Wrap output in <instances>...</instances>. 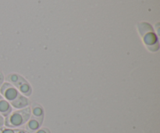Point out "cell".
I'll return each instance as SVG.
<instances>
[{
  "label": "cell",
  "mask_w": 160,
  "mask_h": 133,
  "mask_svg": "<svg viewBox=\"0 0 160 133\" xmlns=\"http://www.w3.org/2000/svg\"><path fill=\"white\" fill-rule=\"evenodd\" d=\"M32 112L34 118H38V119H41V120L43 119V115H44L43 109H42V107H41L40 105L34 104V105H33Z\"/></svg>",
  "instance_id": "obj_8"
},
{
  "label": "cell",
  "mask_w": 160,
  "mask_h": 133,
  "mask_svg": "<svg viewBox=\"0 0 160 133\" xmlns=\"http://www.w3.org/2000/svg\"><path fill=\"white\" fill-rule=\"evenodd\" d=\"M11 112H12V107L9 101L5 100L3 97L1 98L0 99V115L2 117H7L8 115H10Z\"/></svg>",
  "instance_id": "obj_4"
},
{
  "label": "cell",
  "mask_w": 160,
  "mask_h": 133,
  "mask_svg": "<svg viewBox=\"0 0 160 133\" xmlns=\"http://www.w3.org/2000/svg\"><path fill=\"white\" fill-rule=\"evenodd\" d=\"M42 123V120L38 119V118H34V117H33V118L28 122V125H27V129H28L29 131H31V132H34V131L38 130V129L40 128Z\"/></svg>",
  "instance_id": "obj_6"
},
{
  "label": "cell",
  "mask_w": 160,
  "mask_h": 133,
  "mask_svg": "<svg viewBox=\"0 0 160 133\" xmlns=\"http://www.w3.org/2000/svg\"><path fill=\"white\" fill-rule=\"evenodd\" d=\"M10 104L12 106H13L14 107H16V108L20 109L27 107L29 104V102H28V100L24 96H23L22 94H20V96L17 99L14 100L12 102H10Z\"/></svg>",
  "instance_id": "obj_5"
},
{
  "label": "cell",
  "mask_w": 160,
  "mask_h": 133,
  "mask_svg": "<svg viewBox=\"0 0 160 133\" xmlns=\"http://www.w3.org/2000/svg\"><path fill=\"white\" fill-rule=\"evenodd\" d=\"M0 92L4 97V99L9 102H12L14 100L17 99L20 94L17 88L9 83H5L1 86Z\"/></svg>",
  "instance_id": "obj_3"
},
{
  "label": "cell",
  "mask_w": 160,
  "mask_h": 133,
  "mask_svg": "<svg viewBox=\"0 0 160 133\" xmlns=\"http://www.w3.org/2000/svg\"><path fill=\"white\" fill-rule=\"evenodd\" d=\"M19 90L21 92V93L26 95V96H30L31 94V87L28 82H24L18 87Z\"/></svg>",
  "instance_id": "obj_9"
},
{
  "label": "cell",
  "mask_w": 160,
  "mask_h": 133,
  "mask_svg": "<svg viewBox=\"0 0 160 133\" xmlns=\"http://www.w3.org/2000/svg\"><path fill=\"white\" fill-rule=\"evenodd\" d=\"M3 81H4V76L2 72H0V86L3 83Z\"/></svg>",
  "instance_id": "obj_12"
},
{
  "label": "cell",
  "mask_w": 160,
  "mask_h": 133,
  "mask_svg": "<svg viewBox=\"0 0 160 133\" xmlns=\"http://www.w3.org/2000/svg\"><path fill=\"white\" fill-rule=\"evenodd\" d=\"M3 125H4V118H3V117L0 115V128H1Z\"/></svg>",
  "instance_id": "obj_13"
},
{
  "label": "cell",
  "mask_w": 160,
  "mask_h": 133,
  "mask_svg": "<svg viewBox=\"0 0 160 133\" xmlns=\"http://www.w3.org/2000/svg\"><path fill=\"white\" fill-rule=\"evenodd\" d=\"M36 133H50V132L47 129H40V130L38 131Z\"/></svg>",
  "instance_id": "obj_11"
},
{
  "label": "cell",
  "mask_w": 160,
  "mask_h": 133,
  "mask_svg": "<svg viewBox=\"0 0 160 133\" xmlns=\"http://www.w3.org/2000/svg\"><path fill=\"white\" fill-rule=\"evenodd\" d=\"M6 79H7L9 82H10L11 83L13 84V85L17 87H18L19 86L21 85L23 83L27 82V81L23 79V78H22L21 76H20L19 75H17V74L9 75V76H8V77L6 78Z\"/></svg>",
  "instance_id": "obj_7"
},
{
  "label": "cell",
  "mask_w": 160,
  "mask_h": 133,
  "mask_svg": "<svg viewBox=\"0 0 160 133\" xmlns=\"http://www.w3.org/2000/svg\"><path fill=\"white\" fill-rule=\"evenodd\" d=\"M19 132H17V133H27V132H25L24 131H22V130H18Z\"/></svg>",
  "instance_id": "obj_14"
},
{
  "label": "cell",
  "mask_w": 160,
  "mask_h": 133,
  "mask_svg": "<svg viewBox=\"0 0 160 133\" xmlns=\"http://www.w3.org/2000/svg\"><path fill=\"white\" fill-rule=\"evenodd\" d=\"M0 133H15L13 130L9 129H3L0 130Z\"/></svg>",
  "instance_id": "obj_10"
},
{
  "label": "cell",
  "mask_w": 160,
  "mask_h": 133,
  "mask_svg": "<svg viewBox=\"0 0 160 133\" xmlns=\"http://www.w3.org/2000/svg\"><path fill=\"white\" fill-rule=\"evenodd\" d=\"M138 29L147 47L151 51H156L154 47L156 46V48H159V45H158L157 37L153 32L151 25L147 23H140L138 24Z\"/></svg>",
  "instance_id": "obj_2"
},
{
  "label": "cell",
  "mask_w": 160,
  "mask_h": 133,
  "mask_svg": "<svg viewBox=\"0 0 160 133\" xmlns=\"http://www.w3.org/2000/svg\"><path fill=\"white\" fill-rule=\"evenodd\" d=\"M30 117H31V109L30 107H27L13 112L12 115L6 117L5 125L9 128L20 127L29 120Z\"/></svg>",
  "instance_id": "obj_1"
},
{
  "label": "cell",
  "mask_w": 160,
  "mask_h": 133,
  "mask_svg": "<svg viewBox=\"0 0 160 133\" xmlns=\"http://www.w3.org/2000/svg\"><path fill=\"white\" fill-rule=\"evenodd\" d=\"M1 98H2V97L1 95H0V99H1Z\"/></svg>",
  "instance_id": "obj_15"
}]
</instances>
